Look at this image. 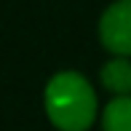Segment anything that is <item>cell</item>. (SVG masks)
Here are the masks:
<instances>
[{
  "label": "cell",
  "instance_id": "6da1fadb",
  "mask_svg": "<svg viewBox=\"0 0 131 131\" xmlns=\"http://www.w3.org/2000/svg\"><path fill=\"white\" fill-rule=\"evenodd\" d=\"M43 107L51 126L59 131H86L96 121V91L75 70H62L46 83Z\"/></svg>",
  "mask_w": 131,
  "mask_h": 131
},
{
  "label": "cell",
  "instance_id": "7a4b0ae2",
  "mask_svg": "<svg viewBox=\"0 0 131 131\" xmlns=\"http://www.w3.org/2000/svg\"><path fill=\"white\" fill-rule=\"evenodd\" d=\"M99 43L115 56L131 59V0H115L102 11Z\"/></svg>",
  "mask_w": 131,
  "mask_h": 131
},
{
  "label": "cell",
  "instance_id": "3957f363",
  "mask_svg": "<svg viewBox=\"0 0 131 131\" xmlns=\"http://www.w3.org/2000/svg\"><path fill=\"white\" fill-rule=\"evenodd\" d=\"M99 80L115 96H131V59L128 56L110 59L99 70Z\"/></svg>",
  "mask_w": 131,
  "mask_h": 131
},
{
  "label": "cell",
  "instance_id": "277c9868",
  "mask_svg": "<svg viewBox=\"0 0 131 131\" xmlns=\"http://www.w3.org/2000/svg\"><path fill=\"white\" fill-rule=\"evenodd\" d=\"M102 131H131V96H115L102 110Z\"/></svg>",
  "mask_w": 131,
  "mask_h": 131
}]
</instances>
